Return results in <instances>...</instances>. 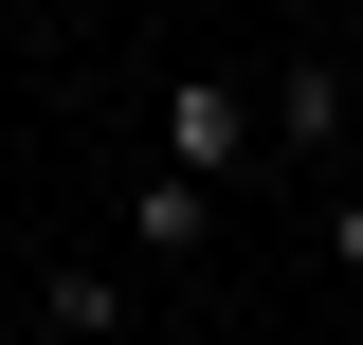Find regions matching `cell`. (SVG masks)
<instances>
[{"label":"cell","mask_w":363,"mask_h":345,"mask_svg":"<svg viewBox=\"0 0 363 345\" xmlns=\"http://www.w3.org/2000/svg\"><path fill=\"white\" fill-rule=\"evenodd\" d=\"M145 146H164L182 182H236V164H255V91H236V73H164V109H145Z\"/></svg>","instance_id":"6da1fadb"},{"label":"cell","mask_w":363,"mask_h":345,"mask_svg":"<svg viewBox=\"0 0 363 345\" xmlns=\"http://www.w3.org/2000/svg\"><path fill=\"white\" fill-rule=\"evenodd\" d=\"M200 236H218V182L145 164V182H128V255H200Z\"/></svg>","instance_id":"7a4b0ae2"},{"label":"cell","mask_w":363,"mask_h":345,"mask_svg":"<svg viewBox=\"0 0 363 345\" xmlns=\"http://www.w3.org/2000/svg\"><path fill=\"white\" fill-rule=\"evenodd\" d=\"M272 146H345V73H327V55L272 73Z\"/></svg>","instance_id":"3957f363"},{"label":"cell","mask_w":363,"mask_h":345,"mask_svg":"<svg viewBox=\"0 0 363 345\" xmlns=\"http://www.w3.org/2000/svg\"><path fill=\"white\" fill-rule=\"evenodd\" d=\"M37 327L55 345H128V291H109V273H37Z\"/></svg>","instance_id":"277c9868"},{"label":"cell","mask_w":363,"mask_h":345,"mask_svg":"<svg viewBox=\"0 0 363 345\" xmlns=\"http://www.w3.org/2000/svg\"><path fill=\"white\" fill-rule=\"evenodd\" d=\"M327 255H345V273H363V182H345V200H327Z\"/></svg>","instance_id":"5b68a950"},{"label":"cell","mask_w":363,"mask_h":345,"mask_svg":"<svg viewBox=\"0 0 363 345\" xmlns=\"http://www.w3.org/2000/svg\"><path fill=\"white\" fill-rule=\"evenodd\" d=\"M0 345H55V327H37V309H18V327H0Z\"/></svg>","instance_id":"8992f818"}]
</instances>
